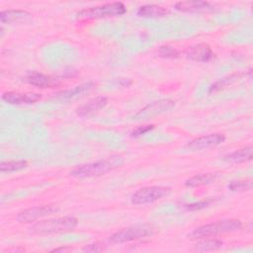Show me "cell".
<instances>
[{
	"label": "cell",
	"mask_w": 253,
	"mask_h": 253,
	"mask_svg": "<svg viewBox=\"0 0 253 253\" xmlns=\"http://www.w3.org/2000/svg\"><path fill=\"white\" fill-rule=\"evenodd\" d=\"M124 164V160L120 156H112L108 159H102L99 161L82 164L75 167L71 172L70 175L76 178H90V177H97L104 175L113 169L120 167Z\"/></svg>",
	"instance_id": "cell-1"
},
{
	"label": "cell",
	"mask_w": 253,
	"mask_h": 253,
	"mask_svg": "<svg viewBox=\"0 0 253 253\" xmlns=\"http://www.w3.org/2000/svg\"><path fill=\"white\" fill-rule=\"evenodd\" d=\"M78 220L71 215L49 218L39 221L30 227V232L33 234H49L57 232H65L74 229L77 226Z\"/></svg>",
	"instance_id": "cell-2"
},
{
	"label": "cell",
	"mask_w": 253,
	"mask_h": 253,
	"mask_svg": "<svg viewBox=\"0 0 253 253\" xmlns=\"http://www.w3.org/2000/svg\"><path fill=\"white\" fill-rule=\"evenodd\" d=\"M242 227V223L239 219H222L216 222L204 224L197 227L191 233L192 238H204L210 236H215L222 233L234 232Z\"/></svg>",
	"instance_id": "cell-3"
},
{
	"label": "cell",
	"mask_w": 253,
	"mask_h": 253,
	"mask_svg": "<svg viewBox=\"0 0 253 253\" xmlns=\"http://www.w3.org/2000/svg\"><path fill=\"white\" fill-rule=\"evenodd\" d=\"M126 12V6L122 2H114V3H107L100 6L83 9L77 13V18L87 19V20L101 19V18L122 16Z\"/></svg>",
	"instance_id": "cell-4"
},
{
	"label": "cell",
	"mask_w": 253,
	"mask_h": 253,
	"mask_svg": "<svg viewBox=\"0 0 253 253\" xmlns=\"http://www.w3.org/2000/svg\"><path fill=\"white\" fill-rule=\"evenodd\" d=\"M153 233V228L148 224H137L123 228L110 236V241L113 243H125L132 240L144 238Z\"/></svg>",
	"instance_id": "cell-5"
},
{
	"label": "cell",
	"mask_w": 253,
	"mask_h": 253,
	"mask_svg": "<svg viewBox=\"0 0 253 253\" xmlns=\"http://www.w3.org/2000/svg\"><path fill=\"white\" fill-rule=\"evenodd\" d=\"M171 192V189L163 186H150L144 187L136 191L131 196V203L134 205H146L154 203L166 196Z\"/></svg>",
	"instance_id": "cell-6"
},
{
	"label": "cell",
	"mask_w": 253,
	"mask_h": 253,
	"mask_svg": "<svg viewBox=\"0 0 253 253\" xmlns=\"http://www.w3.org/2000/svg\"><path fill=\"white\" fill-rule=\"evenodd\" d=\"M58 211H59V209L52 205L33 207V208H29V209H26V210L20 211L17 214L16 219L19 222H32V221H35L43 216L57 212Z\"/></svg>",
	"instance_id": "cell-7"
},
{
	"label": "cell",
	"mask_w": 253,
	"mask_h": 253,
	"mask_svg": "<svg viewBox=\"0 0 253 253\" xmlns=\"http://www.w3.org/2000/svg\"><path fill=\"white\" fill-rule=\"evenodd\" d=\"M174 107V102L170 100H160L157 102L150 103L145 108L140 110L137 114L134 115V120H148L154 116L160 115L164 112L171 110Z\"/></svg>",
	"instance_id": "cell-8"
},
{
	"label": "cell",
	"mask_w": 253,
	"mask_h": 253,
	"mask_svg": "<svg viewBox=\"0 0 253 253\" xmlns=\"http://www.w3.org/2000/svg\"><path fill=\"white\" fill-rule=\"evenodd\" d=\"M224 140L225 136L222 133H210L191 140L190 142H188L187 147L191 150H202L219 145Z\"/></svg>",
	"instance_id": "cell-9"
},
{
	"label": "cell",
	"mask_w": 253,
	"mask_h": 253,
	"mask_svg": "<svg viewBox=\"0 0 253 253\" xmlns=\"http://www.w3.org/2000/svg\"><path fill=\"white\" fill-rule=\"evenodd\" d=\"M108 103V100L106 97L99 96L92 98L88 100L86 103L78 106L75 110L76 114L79 117L83 118H89L95 114H97L99 111L104 109Z\"/></svg>",
	"instance_id": "cell-10"
},
{
	"label": "cell",
	"mask_w": 253,
	"mask_h": 253,
	"mask_svg": "<svg viewBox=\"0 0 253 253\" xmlns=\"http://www.w3.org/2000/svg\"><path fill=\"white\" fill-rule=\"evenodd\" d=\"M213 51L208 43H197L190 46L186 51V56L194 61L207 62L213 58Z\"/></svg>",
	"instance_id": "cell-11"
},
{
	"label": "cell",
	"mask_w": 253,
	"mask_h": 253,
	"mask_svg": "<svg viewBox=\"0 0 253 253\" xmlns=\"http://www.w3.org/2000/svg\"><path fill=\"white\" fill-rule=\"evenodd\" d=\"M42 96L39 93H19V92H5L2 95V100L11 105L33 104L41 100Z\"/></svg>",
	"instance_id": "cell-12"
},
{
	"label": "cell",
	"mask_w": 253,
	"mask_h": 253,
	"mask_svg": "<svg viewBox=\"0 0 253 253\" xmlns=\"http://www.w3.org/2000/svg\"><path fill=\"white\" fill-rule=\"evenodd\" d=\"M175 9L181 12L197 13L212 10V6L207 1H180L175 4Z\"/></svg>",
	"instance_id": "cell-13"
},
{
	"label": "cell",
	"mask_w": 253,
	"mask_h": 253,
	"mask_svg": "<svg viewBox=\"0 0 253 253\" xmlns=\"http://www.w3.org/2000/svg\"><path fill=\"white\" fill-rule=\"evenodd\" d=\"M26 81L34 86L40 87V88H47V87H54L57 83L55 79L40 73L38 71H32L26 76Z\"/></svg>",
	"instance_id": "cell-14"
},
{
	"label": "cell",
	"mask_w": 253,
	"mask_h": 253,
	"mask_svg": "<svg viewBox=\"0 0 253 253\" xmlns=\"http://www.w3.org/2000/svg\"><path fill=\"white\" fill-rule=\"evenodd\" d=\"M31 14L24 10H4L0 13V20L3 24H12L26 21L31 18Z\"/></svg>",
	"instance_id": "cell-15"
},
{
	"label": "cell",
	"mask_w": 253,
	"mask_h": 253,
	"mask_svg": "<svg viewBox=\"0 0 253 253\" xmlns=\"http://www.w3.org/2000/svg\"><path fill=\"white\" fill-rule=\"evenodd\" d=\"M168 13V9L155 4L143 5L137 10V15L143 18H160L166 16Z\"/></svg>",
	"instance_id": "cell-16"
},
{
	"label": "cell",
	"mask_w": 253,
	"mask_h": 253,
	"mask_svg": "<svg viewBox=\"0 0 253 253\" xmlns=\"http://www.w3.org/2000/svg\"><path fill=\"white\" fill-rule=\"evenodd\" d=\"M253 148L252 146H247L244 148L237 149L227 155L224 156V161L229 163H242L246 161H250L252 159Z\"/></svg>",
	"instance_id": "cell-17"
},
{
	"label": "cell",
	"mask_w": 253,
	"mask_h": 253,
	"mask_svg": "<svg viewBox=\"0 0 253 253\" xmlns=\"http://www.w3.org/2000/svg\"><path fill=\"white\" fill-rule=\"evenodd\" d=\"M216 179H217V174L215 173H203L187 179L185 182V185L187 187H199V186L211 184Z\"/></svg>",
	"instance_id": "cell-18"
},
{
	"label": "cell",
	"mask_w": 253,
	"mask_h": 253,
	"mask_svg": "<svg viewBox=\"0 0 253 253\" xmlns=\"http://www.w3.org/2000/svg\"><path fill=\"white\" fill-rule=\"evenodd\" d=\"M94 87V83L93 82H87L84 84H81L79 86H75L72 89H68V90H64L61 91L59 93L56 94V97L59 99H71L74 97H77L81 94H84L85 92H88L89 90H91Z\"/></svg>",
	"instance_id": "cell-19"
},
{
	"label": "cell",
	"mask_w": 253,
	"mask_h": 253,
	"mask_svg": "<svg viewBox=\"0 0 253 253\" xmlns=\"http://www.w3.org/2000/svg\"><path fill=\"white\" fill-rule=\"evenodd\" d=\"M222 241L218 239H206L198 242L194 246V251L197 252H206V251H212L220 248L222 246Z\"/></svg>",
	"instance_id": "cell-20"
},
{
	"label": "cell",
	"mask_w": 253,
	"mask_h": 253,
	"mask_svg": "<svg viewBox=\"0 0 253 253\" xmlns=\"http://www.w3.org/2000/svg\"><path fill=\"white\" fill-rule=\"evenodd\" d=\"M27 166L28 163L25 160H9L1 162L0 170L1 172H15L25 169Z\"/></svg>",
	"instance_id": "cell-21"
},
{
	"label": "cell",
	"mask_w": 253,
	"mask_h": 253,
	"mask_svg": "<svg viewBox=\"0 0 253 253\" xmlns=\"http://www.w3.org/2000/svg\"><path fill=\"white\" fill-rule=\"evenodd\" d=\"M228 188L233 192H242L248 191L252 189V181L251 180H237L231 181L228 185Z\"/></svg>",
	"instance_id": "cell-22"
},
{
	"label": "cell",
	"mask_w": 253,
	"mask_h": 253,
	"mask_svg": "<svg viewBox=\"0 0 253 253\" xmlns=\"http://www.w3.org/2000/svg\"><path fill=\"white\" fill-rule=\"evenodd\" d=\"M158 54L165 58H177L180 52L177 48L171 45H162L158 49Z\"/></svg>",
	"instance_id": "cell-23"
},
{
	"label": "cell",
	"mask_w": 253,
	"mask_h": 253,
	"mask_svg": "<svg viewBox=\"0 0 253 253\" xmlns=\"http://www.w3.org/2000/svg\"><path fill=\"white\" fill-rule=\"evenodd\" d=\"M238 77H239V76H238L237 74H233V75H230V76H228V77H225V78L220 79L219 81H217V82H215L213 85H211V87L210 88V93L224 88L226 85H228V84H230L231 82L235 81Z\"/></svg>",
	"instance_id": "cell-24"
},
{
	"label": "cell",
	"mask_w": 253,
	"mask_h": 253,
	"mask_svg": "<svg viewBox=\"0 0 253 253\" xmlns=\"http://www.w3.org/2000/svg\"><path fill=\"white\" fill-rule=\"evenodd\" d=\"M104 248H105L104 245L96 242V243H92V244H88V245L84 246L82 248V251H84V252H101L104 250Z\"/></svg>",
	"instance_id": "cell-25"
},
{
	"label": "cell",
	"mask_w": 253,
	"mask_h": 253,
	"mask_svg": "<svg viewBox=\"0 0 253 253\" xmlns=\"http://www.w3.org/2000/svg\"><path fill=\"white\" fill-rule=\"evenodd\" d=\"M153 127H154V126H152V125H150V126L148 125V126H138V127H136L135 129L132 130L131 135H132V136H139V135L144 134V133H146L147 131L153 129Z\"/></svg>",
	"instance_id": "cell-26"
},
{
	"label": "cell",
	"mask_w": 253,
	"mask_h": 253,
	"mask_svg": "<svg viewBox=\"0 0 253 253\" xmlns=\"http://www.w3.org/2000/svg\"><path fill=\"white\" fill-rule=\"evenodd\" d=\"M209 204H210V201H205V202H200V203H196V204L187 205L186 208H187V210H190V211H196V210H200V209H203V208L207 207Z\"/></svg>",
	"instance_id": "cell-27"
},
{
	"label": "cell",
	"mask_w": 253,
	"mask_h": 253,
	"mask_svg": "<svg viewBox=\"0 0 253 253\" xmlns=\"http://www.w3.org/2000/svg\"><path fill=\"white\" fill-rule=\"evenodd\" d=\"M120 84L124 87H128L131 84V81L128 78H122L120 79Z\"/></svg>",
	"instance_id": "cell-28"
},
{
	"label": "cell",
	"mask_w": 253,
	"mask_h": 253,
	"mask_svg": "<svg viewBox=\"0 0 253 253\" xmlns=\"http://www.w3.org/2000/svg\"><path fill=\"white\" fill-rule=\"evenodd\" d=\"M68 248L67 247H60V248H56V249H53L52 252H58V251H65L67 250Z\"/></svg>",
	"instance_id": "cell-29"
}]
</instances>
